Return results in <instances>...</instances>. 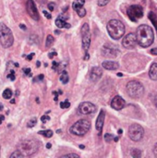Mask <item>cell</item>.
Listing matches in <instances>:
<instances>
[{"label": "cell", "instance_id": "cell-1", "mask_svg": "<svg viewBox=\"0 0 157 158\" xmlns=\"http://www.w3.org/2000/svg\"><path fill=\"white\" fill-rule=\"evenodd\" d=\"M137 41L140 46L148 47L150 46L155 40V34L153 29L148 25H141L136 31Z\"/></svg>", "mask_w": 157, "mask_h": 158}, {"label": "cell", "instance_id": "cell-2", "mask_svg": "<svg viewBox=\"0 0 157 158\" xmlns=\"http://www.w3.org/2000/svg\"><path fill=\"white\" fill-rule=\"evenodd\" d=\"M107 31L112 39L118 40L125 33V26L120 20L112 19L107 23Z\"/></svg>", "mask_w": 157, "mask_h": 158}, {"label": "cell", "instance_id": "cell-3", "mask_svg": "<svg viewBox=\"0 0 157 158\" xmlns=\"http://www.w3.org/2000/svg\"><path fill=\"white\" fill-rule=\"evenodd\" d=\"M39 149V143L34 140H26L21 142L18 145V150L23 155V156H31L34 155Z\"/></svg>", "mask_w": 157, "mask_h": 158}, {"label": "cell", "instance_id": "cell-4", "mask_svg": "<svg viewBox=\"0 0 157 158\" xmlns=\"http://www.w3.org/2000/svg\"><path fill=\"white\" fill-rule=\"evenodd\" d=\"M14 43V38L10 29L4 23H0V44L4 48H9Z\"/></svg>", "mask_w": 157, "mask_h": 158}, {"label": "cell", "instance_id": "cell-5", "mask_svg": "<svg viewBox=\"0 0 157 158\" xmlns=\"http://www.w3.org/2000/svg\"><path fill=\"white\" fill-rule=\"evenodd\" d=\"M91 128V122L87 119H80L75 124L72 125L69 131L71 134L76 136L85 135Z\"/></svg>", "mask_w": 157, "mask_h": 158}, {"label": "cell", "instance_id": "cell-6", "mask_svg": "<svg viewBox=\"0 0 157 158\" xmlns=\"http://www.w3.org/2000/svg\"><path fill=\"white\" fill-rule=\"evenodd\" d=\"M127 92L131 98L139 99L144 94V87L141 82L137 81H130L127 84Z\"/></svg>", "mask_w": 157, "mask_h": 158}, {"label": "cell", "instance_id": "cell-7", "mask_svg": "<svg viewBox=\"0 0 157 158\" xmlns=\"http://www.w3.org/2000/svg\"><path fill=\"white\" fill-rule=\"evenodd\" d=\"M144 135L143 128L139 124H132L129 129V136L134 142H139L143 139Z\"/></svg>", "mask_w": 157, "mask_h": 158}, {"label": "cell", "instance_id": "cell-8", "mask_svg": "<svg viewBox=\"0 0 157 158\" xmlns=\"http://www.w3.org/2000/svg\"><path fill=\"white\" fill-rule=\"evenodd\" d=\"M81 36H82V48L85 53H88L91 44V32L90 27L87 23H84L81 27Z\"/></svg>", "mask_w": 157, "mask_h": 158}, {"label": "cell", "instance_id": "cell-9", "mask_svg": "<svg viewBox=\"0 0 157 158\" xmlns=\"http://www.w3.org/2000/svg\"><path fill=\"white\" fill-rule=\"evenodd\" d=\"M127 14H128L129 18L130 19V20L137 21L139 19H141L143 16V9L139 5H133L128 8Z\"/></svg>", "mask_w": 157, "mask_h": 158}, {"label": "cell", "instance_id": "cell-10", "mask_svg": "<svg viewBox=\"0 0 157 158\" xmlns=\"http://www.w3.org/2000/svg\"><path fill=\"white\" fill-rule=\"evenodd\" d=\"M119 54V50L113 44H106L103 46L102 48V55L105 57H108V58H115L118 56V55Z\"/></svg>", "mask_w": 157, "mask_h": 158}, {"label": "cell", "instance_id": "cell-11", "mask_svg": "<svg viewBox=\"0 0 157 158\" xmlns=\"http://www.w3.org/2000/svg\"><path fill=\"white\" fill-rule=\"evenodd\" d=\"M95 111H96V106L90 102L81 103L78 108V113L80 115H91L93 114Z\"/></svg>", "mask_w": 157, "mask_h": 158}, {"label": "cell", "instance_id": "cell-12", "mask_svg": "<svg viewBox=\"0 0 157 158\" xmlns=\"http://www.w3.org/2000/svg\"><path fill=\"white\" fill-rule=\"evenodd\" d=\"M138 41H137V36L136 34L130 32L125 36V38L122 41V44L125 48L127 49H132L136 46Z\"/></svg>", "mask_w": 157, "mask_h": 158}, {"label": "cell", "instance_id": "cell-13", "mask_svg": "<svg viewBox=\"0 0 157 158\" xmlns=\"http://www.w3.org/2000/svg\"><path fill=\"white\" fill-rule=\"evenodd\" d=\"M27 12L31 16V18H32L33 19H35V20L39 19V18H40L39 13H38L36 6L32 0H28V2H27Z\"/></svg>", "mask_w": 157, "mask_h": 158}, {"label": "cell", "instance_id": "cell-14", "mask_svg": "<svg viewBox=\"0 0 157 158\" xmlns=\"http://www.w3.org/2000/svg\"><path fill=\"white\" fill-rule=\"evenodd\" d=\"M125 106H126V101L121 96L117 95L112 99L111 106L115 110H121V109H123L125 107Z\"/></svg>", "mask_w": 157, "mask_h": 158}, {"label": "cell", "instance_id": "cell-15", "mask_svg": "<svg viewBox=\"0 0 157 158\" xmlns=\"http://www.w3.org/2000/svg\"><path fill=\"white\" fill-rule=\"evenodd\" d=\"M102 74H103V70L101 68L93 67L90 71V79L92 81L96 82L100 80V78L102 77Z\"/></svg>", "mask_w": 157, "mask_h": 158}, {"label": "cell", "instance_id": "cell-16", "mask_svg": "<svg viewBox=\"0 0 157 158\" xmlns=\"http://www.w3.org/2000/svg\"><path fill=\"white\" fill-rule=\"evenodd\" d=\"M105 113L104 110H101L100 111V114L99 116L97 117V119H96V130L98 131L99 134L102 133V130H103V127H104V123H105Z\"/></svg>", "mask_w": 157, "mask_h": 158}, {"label": "cell", "instance_id": "cell-17", "mask_svg": "<svg viewBox=\"0 0 157 158\" xmlns=\"http://www.w3.org/2000/svg\"><path fill=\"white\" fill-rule=\"evenodd\" d=\"M102 66L105 69L107 70H115L119 68V64L116 61H104L102 63Z\"/></svg>", "mask_w": 157, "mask_h": 158}, {"label": "cell", "instance_id": "cell-18", "mask_svg": "<svg viewBox=\"0 0 157 158\" xmlns=\"http://www.w3.org/2000/svg\"><path fill=\"white\" fill-rule=\"evenodd\" d=\"M56 25L58 28H60V29H62V28L68 29V28L71 27L69 23H67V22H66V19H62V18L59 17V16H58V18L56 19Z\"/></svg>", "mask_w": 157, "mask_h": 158}, {"label": "cell", "instance_id": "cell-19", "mask_svg": "<svg viewBox=\"0 0 157 158\" xmlns=\"http://www.w3.org/2000/svg\"><path fill=\"white\" fill-rule=\"evenodd\" d=\"M149 76L153 81H157V63H153L149 69Z\"/></svg>", "mask_w": 157, "mask_h": 158}, {"label": "cell", "instance_id": "cell-20", "mask_svg": "<svg viewBox=\"0 0 157 158\" xmlns=\"http://www.w3.org/2000/svg\"><path fill=\"white\" fill-rule=\"evenodd\" d=\"M59 80H60V81H61L63 84H66V83L68 82L69 78H68V72H67L66 70H63V71H62V73L60 74Z\"/></svg>", "mask_w": 157, "mask_h": 158}, {"label": "cell", "instance_id": "cell-21", "mask_svg": "<svg viewBox=\"0 0 157 158\" xmlns=\"http://www.w3.org/2000/svg\"><path fill=\"white\" fill-rule=\"evenodd\" d=\"M83 5H84V0H75L73 2V4H72V7H73L74 10L77 11L79 8L82 7Z\"/></svg>", "mask_w": 157, "mask_h": 158}, {"label": "cell", "instance_id": "cell-22", "mask_svg": "<svg viewBox=\"0 0 157 158\" xmlns=\"http://www.w3.org/2000/svg\"><path fill=\"white\" fill-rule=\"evenodd\" d=\"M148 18H149V19L153 22V24L155 25V27L157 29V16L156 14H155L153 11H151L150 13H149V15H148Z\"/></svg>", "mask_w": 157, "mask_h": 158}, {"label": "cell", "instance_id": "cell-23", "mask_svg": "<svg viewBox=\"0 0 157 158\" xmlns=\"http://www.w3.org/2000/svg\"><path fill=\"white\" fill-rule=\"evenodd\" d=\"M38 133H39V134H41V135H43V136H44V137H46V138H51V137L53 136V131H52L51 130H47V131H40Z\"/></svg>", "mask_w": 157, "mask_h": 158}, {"label": "cell", "instance_id": "cell-24", "mask_svg": "<svg viewBox=\"0 0 157 158\" xmlns=\"http://www.w3.org/2000/svg\"><path fill=\"white\" fill-rule=\"evenodd\" d=\"M3 97L5 99H10L11 96H12V91L10 89H6L4 92H3Z\"/></svg>", "mask_w": 157, "mask_h": 158}, {"label": "cell", "instance_id": "cell-25", "mask_svg": "<svg viewBox=\"0 0 157 158\" xmlns=\"http://www.w3.org/2000/svg\"><path fill=\"white\" fill-rule=\"evenodd\" d=\"M54 42H55L54 37H53L52 35H48L47 38H46V43H45L46 47H50V46L54 44Z\"/></svg>", "mask_w": 157, "mask_h": 158}, {"label": "cell", "instance_id": "cell-26", "mask_svg": "<svg viewBox=\"0 0 157 158\" xmlns=\"http://www.w3.org/2000/svg\"><path fill=\"white\" fill-rule=\"evenodd\" d=\"M131 156H133V157H141L142 156V151L141 150H139V149H133L132 151H131Z\"/></svg>", "mask_w": 157, "mask_h": 158}, {"label": "cell", "instance_id": "cell-27", "mask_svg": "<svg viewBox=\"0 0 157 158\" xmlns=\"http://www.w3.org/2000/svg\"><path fill=\"white\" fill-rule=\"evenodd\" d=\"M76 12L78 13V15H79L81 18H83V17L86 15V10H85V8H84L83 6H82V7H81V8H79Z\"/></svg>", "mask_w": 157, "mask_h": 158}, {"label": "cell", "instance_id": "cell-28", "mask_svg": "<svg viewBox=\"0 0 157 158\" xmlns=\"http://www.w3.org/2000/svg\"><path fill=\"white\" fill-rule=\"evenodd\" d=\"M36 123H37V119L34 118H31L28 123H27V127L28 128H32V127H34L35 125H36Z\"/></svg>", "mask_w": 157, "mask_h": 158}, {"label": "cell", "instance_id": "cell-29", "mask_svg": "<svg viewBox=\"0 0 157 158\" xmlns=\"http://www.w3.org/2000/svg\"><path fill=\"white\" fill-rule=\"evenodd\" d=\"M15 157L19 158V157H24V156H23V155H22L19 150H17V151H15V152L10 156V158H15Z\"/></svg>", "mask_w": 157, "mask_h": 158}, {"label": "cell", "instance_id": "cell-30", "mask_svg": "<svg viewBox=\"0 0 157 158\" xmlns=\"http://www.w3.org/2000/svg\"><path fill=\"white\" fill-rule=\"evenodd\" d=\"M69 106H70V103L68 100H66L65 102H61L60 103V107L61 108H68Z\"/></svg>", "mask_w": 157, "mask_h": 158}, {"label": "cell", "instance_id": "cell-31", "mask_svg": "<svg viewBox=\"0 0 157 158\" xmlns=\"http://www.w3.org/2000/svg\"><path fill=\"white\" fill-rule=\"evenodd\" d=\"M113 139H114V136L111 135V134H108V133H107V134L105 135V141L106 143H110Z\"/></svg>", "mask_w": 157, "mask_h": 158}, {"label": "cell", "instance_id": "cell-32", "mask_svg": "<svg viewBox=\"0 0 157 158\" xmlns=\"http://www.w3.org/2000/svg\"><path fill=\"white\" fill-rule=\"evenodd\" d=\"M109 2H110V0H98V6H104L107 5Z\"/></svg>", "mask_w": 157, "mask_h": 158}, {"label": "cell", "instance_id": "cell-33", "mask_svg": "<svg viewBox=\"0 0 157 158\" xmlns=\"http://www.w3.org/2000/svg\"><path fill=\"white\" fill-rule=\"evenodd\" d=\"M7 79H9L10 81H15V72L13 70L7 75Z\"/></svg>", "mask_w": 157, "mask_h": 158}, {"label": "cell", "instance_id": "cell-34", "mask_svg": "<svg viewBox=\"0 0 157 158\" xmlns=\"http://www.w3.org/2000/svg\"><path fill=\"white\" fill-rule=\"evenodd\" d=\"M62 157H73V158H79L80 156L77 155V154H68V155H65L63 156Z\"/></svg>", "mask_w": 157, "mask_h": 158}, {"label": "cell", "instance_id": "cell-35", "mask_svg": "<svg viewBox=\"0 0 157 158\" xmlns=\"http://www.w3.org/2000/svg\"><path fill=\"white\" fill-rule=\"evenodd\" d=\"M41 120H42V122H43V123H45L46 121L50 120V117H49V116L44 115V116H43V117L41 118Z\"/></svg>", "mask_w": 157, "mask_h": 158}, {"label": "cell", "instance_id": "cell-36", "mask_svg": "<svg viewBox=\"0 0 157 158\" xmlns=\"http://www.w3.org/2000/svg\"><path fill=\"white\" fill-rule=\"evenodd\" d=\"M52 67H53V69L56 70V69H58V67H60V64H59L58 62H56V61H53V65H52Z\"/></svg>", "mask_w": 157, "mask_h": 158}, {"label": "cell", "instance_id": "cell-37", "mask_svg": "<svg viewBox=\"0 0 157 158\" xmlns=\"http://www.w3.org/2000/svg\"><path fill=\"white\" fill-rule=\"evenodd\" d=\"M23 71H24V73H25V75H27V76H31V69H29V68H25V69H23Z\"/></svg>", "mask_w": 157, "mask_h": 158}, {"label": "cell", "instance_id": "cell-38", "mask_svg": "<svg viewBox=\"0 0 157 158\" xmlns=\"http://www.w3.org/2000/svg\"><path fill=\"white\" fill-rule=\"evenodd\" d=\"M43 75L41 74V75H39V76H37V77L33 80V81H43Z\"/></svg>", "mask_w": 157, "mask_h": 158}, {"label": "cell", "instance_id": "cell-39", "mask_svg": "<svg viewBox=\"0 0 157 158\" xmlns=\"http://www.w3.org/2000/svg\"><path fill=\"white\" fill-rule=\"evenodd\" d=\"M48 8H49V10H50V11H53V10L55 9V4H53V3H49V4H48Z\"/></svg>", "mask_w": 157, "mask_h": 158}, {"label": "cell", "instance_id": "cell-40", "mask_svg": "<svg viewBox=\"0 0 157 158\" xmlns=\"http://www.w3.org/2000/svg\"><path fill=\"white\" fill-rule=\"evenodd\" d=\"M150 53H151L152 55H154V56H157V47H155V48L151 49Z\"/></svg>", "mask_w": 157, "mask_h": 158}, {"label": "cell", "instance_id": "cell-41", "mask_svg": "<svg viewBox=\"0 0 157 158\" xmlns=\"http://www.w3.org/2000/svg\"><path fill=\"white\" fill-rule=\"evenodd\" d=\"M43 15H44V16H45V17H46L47 19H51V18H52V16H51V14H49V13H48L47 11H45V10H43Z\"/></svg>", "mask_w": 157, "mask_h": 158}, {"label": "cell", "instance_id": "cell-42", "mask_svg": "<svg viewBox=\"0 0 157 158\" xmlns=\"http://www.w3.org/2000/svg\"><path fill=\"white\" fill-rule=\"evenodd\" d=\"M33 56H34V54H33V53L30 54V55L27 56V59H28V60H31V59H32V57H33Z\"/></svg>", "mask_w": 157, "mask_h": 158}, {"label": "cell", "instance_id": "cell-43", "mask_svg": "<svg viewBox=\"0 0 157 158\" xmlns=\"http://www.w3.org/2000/svg\"><path fill=\"white\" fill-rule=\"evenodd\" d=\"M56 56V52H54V53H50L48 56H49V58H52V57H53V56Z\"/></svg>", "mask_w": 157, "mask_h": 158}, {"label": "cell", "instance_id": "cell-44", "mask_svg": "<svg viewBox=\"0 0 157 158\" xmlns=\"http://www.w3.org/2000/svg\"><path fill=\"white\" fill-rule=\"evenodd\" d=\"M154 154H155V156L157 157V143L155 144V148H154Z\"/></svg>", "mask_w": 157, "mask_h": 158}, {"label": "cell", "instance_id": "cell-45", "mask_svg": "<svg viewBox=\"0 0 157 158\" xmlns=\"http://www.w3.org/2000/svg\"><path fill=\"white\" fill-rule=\"evenodd\" d=\"M5 119V117L4 116H2V115H0V125H1V123H2V121Z\"/></svg>", "mask_w": 157, "mask_h": 158}, {"label": "cell", "instance_id": "cell-46", "mask_svg": "<svg viewBox=\"0 0 157 158\" xmlns=\"http://www.w3.org/2000/svg\"><path fill=\"white\" fill-rule=\"evenodd\" d=\"M19 27H20V28H21L22 30H26V27H25V26H24L23 24H20V25H19Z\"/></svg>", "mask_w": 157, "mask_h": 158}, {"label": "cell", "instance_id": "cell-47", "mask_svg": "<svg viewBox=\"0 0 157 158\" xmlns=\"http://www.w3.org/2000/svg\"><path fill=\"white\" fill-rule=\"evenodd\" d=\"M155 106H156L157 107V95L155 96Z\"/></svg>", "mask_w": 157, "mask_h": 158}, {"label": "cell", "instance_id": "cell-48", "mask_svg": "<svg viewBox=\"0 0 157 158\" xmlns=\"http://www.w3.org/2000/svg\"><path fill=\"white\" fill-rule=\"evenodd\" d=\"M46 147H47L48 149H49V148H51V144H50V143H47V145H46Z\"/></svg>", "mask_w": 157, "mask_h": 158}, {"label": "cell", "instance_id": "cell-49", "mask_svg": "<svg viewBox=\"0 0 157 158\" xmlns=\"http://www.w3.org/2000/svg\"><path fill=\"white\" fill-rule=\"evenodd\" d=\"M2 109H3V105H2V104L0 103V111H1Z\"/></svg>", "mask_w": 157, "mask_h": 158}, {"label": "cell", "instance_id": "cell-50", "mask_svg": "<svg viewBox=\"0 0 157 158\" xmlns=\"http://www.w3.org/2000/svg\"><path fill=\"white\" fill-rule=\"evenodd\" d=\"M36 65H37V67H40V62L37 61V64H36Z\"/></svg>", "mask_w": 157, "mask_h": 158}, {"label": "cell", "instance_id": "cell-51", "mask_svg": "<svg viewBox=\"0 0 157 158\" xmlns=\"http://www.w3.org/2000/svg\"><path fill=\"white\" fill-rule=\"evenodd\" d=\"M118 77H121V76H122V73H118Z\"/></svg>", "mask_w": 157, "mask_h": 158}, {"label": "cell", "instance_id": "cell-52", "mask_svg": "<svg viewBox=\"0 0 157 158\" xmlns=\"http://www.w3.org/2000/svg\"><path fill=\"white\" fill-rule=\"evenodd\" d=\"M121 133H122V130H119L118 131V134H121Z\"/></svg>", "mask_w": 157, "mask_h": 158}, {"label": "cell", "instance_id": "cell-53", "mask_svg": "<svg viewBox=\"0 0 157 158\" xmlns=\"http://www.w3.org/2000/svg\"><path fill=\"white\" fill-rule=\"evenodd\" d=\"M80 148H81V149H83V148H84V146H83V145H80Z\"/></svg>", "mask_w": 157, "mask_h": 158}]
</instances>
